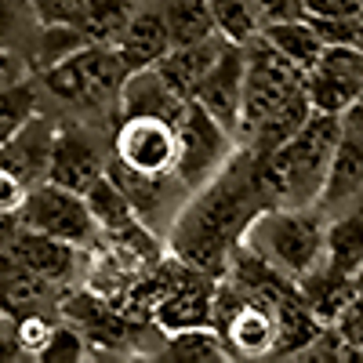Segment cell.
I'll return each mask as SVG.
<instances>
[{
    "mask_svg": "<svg viewBox=\"0 0 363 363\" xmlns=\"http://www.w3.org/2000/svg\"><path fill=\"white\" fill-rule=\"evenodd\" d=\"M265 174H262V157L255 149L240 145L233 160L200 186L189 203L182 207L167 233V251L207 277L222 280L229 272L233 251L244 244V233L255 222L258 211L272 207Z\"/></svg>",
    "mask_w": 363,
    "mask_h": 363,
    "instance_id": "cell-1",
    "label": "cell"
},
{
    "mask_svg": "<svg viewBox=\"0 0 363 363\" xmlns=\"http://www.w3.org/2000/svg\"><path fill=\"white\" fill-rule=\"evenodd\" d=\"M247 80H244V124L240 145L269 157L309 120L313 102L306 95V69L284 58L265 37L244 44Z\"/></svg>",
    "mask_w": 363,
    "mask_h": 363,
    "instance_id": "cell-2",
    "label": "cell"
},
{
    "mask_svg": "<svg viewBox=\"0 0 363 363\" xmlns=\"http://www.w3.org/2000/svg\"><path fill=\"white\" fill-rule=\"evenodd\" d=\"M338 138H342V116L313 109L309 120L280 149H272L269 157L258 153L272 200L287 203V207L320 203L330 160H335V149H338Z\"/></svg>",
    "mask_w": 363,
    "mask_h": 363,
    "instance_id": "cell-3",
    "label": "cell"
},
{
    "mask_svg": "<svg viewBox=\"0 0 363 363\" xmlns=\"http://www.w3.org/2000/svg\"><path fill=\"white\" fill-rule=\"evenodd\" d=\"M128 80V66L113 44L87 40L80 51L40 73V87L58 102L91 116H120V87Z\"/></svg>",
    "mask_w": 363,
    "mask_h": 363,
    "instance_id": "cell-4",
    "label": "cell"
},
{
    "mask_svg": "<svg viewBox=\"0 0 363 363\" xmlns=\"http://www.w3.org/2000/svg\"><path fill=\"white\" fill-rule=\"evenodd\" d=\"M323 233H327V211L320 203L313 207L272 203L255 215V222L244 233V244L255 255H262L272 269H280L284 277L301 280L323 258Z\"/></svg>",
    "mask_w": 363,
    "mask_h": 363,
    "instance_id": "cell-5",
    "label": "cell"
},
{
    "mask_svg": "<svg viewBox=\"0 0 363 363\" xmlns=\"http://www.w3.org/2000/svg\"><path fill=\"white\" fill-rule=\"evenodd\" d=\"M215 327L225 338L233 359H269L277 349V306L265 298L244 294L233 284L218 287L215 298Z\"/></svg>",
    "mask_w": 363,
    "mask_h": 363,
    "instance_id": "cell-6",
    "label": "cell"
},
{
    "mask_svg": "<svg viewBox=\"0 0 363 363\" xmlns=\"http://www.w3.org/2000/svg\"><path fill=\"white\" fill-rule=\"evenodd\" d=\"M236 149H240L236 135L225 131L196 99H189L186 113H182V120H178V164H174V174L196 193L200 186H207V182L233 160Z\"/></svg>",
    "mask_w": 363,
    "mask_h": 363,
    "instance_id": "cell-7",
    "label": "cell"
},
{
    "mask_svg": "<svg viewBox=\"0 0 363 363\" xmlns=\"http://www.w3.org/2000/svg\"><path fill=\"white\" fill-rule=\"evenodd\" d=\"M18 225L58 236V240L77 244L84 251L102 236L95 215H91V207H87V196L55 186V182H40V186L29 189V200L18 211Z\"/></svg>",
    "mask_w": 363,
    "mask_h": 363,
    "instance_id": "cell-8",
    "label": "cell"
},
{
    "mask_svg": "<svg viewBox=\"0 0 363 363\" xmlns=\"http://www.w3.org/2000/svg\"><path fill=\"white\" fill-rule=\"evenodd\" d=\"M106 174L120 186V193H124L128 203L142 215V222L153 229V233H160L164 240H167L174 218L182 215V207H186L189 196H193V189L174 171L171 174H138V171L124 167L116 157H109Z\"/></svg>",
    "mask_w": 363,
    "mask_h": 363,
    "instance_id": "cell-9",
    "label": "cell"
},
{
    "mask_svg": "<svg viewBox=\"0 0 363 363\" xmlns=\"http://www.w3.org/2000/svg\"><path fill=\"white\" fill-rule=\"evenodd\" d=\"M113 157L138 174H171L178 164V124L160 116H120Z\"/></svg>",
    "mask_w": 363,
    "mask_h": 363,
    "instance_id": "cell-10",
    "label": "cell"
},
{
    "mask_svg": "<svg viewBox=\"0 0 363 363\" xmlns=\"http://www.w3.org/2000/svg\"><path fill=\"white\" fill-rule=\"evenodd\" d=\"M306 95L313 109L342 116L363 95V51L356 44H327L306 73Z\"/></svg>",
    "mask_w": 363,
    "mask_h": 363,
    "instance_id": "cell-11",
    "label": "cell"
},
{
    "mask_svg": "<svg viewBox=\"0 0 363 363\" xmlns=\"http://www.w3.org/2000/svg\"><path fill=\"white\" fill-rule=\"evenodd\" d=\"M215 277L193 269L182 262L174 284L167 287V294L153 306V320L164 335H174V330H189V327H215Z\"/></svg>",
    "mask_w": 363,
    "mask_h": 363,
    "instance_id": "cell-12",
    "label": "cell"
},
{
    "mask_svg": "<svg viewBox=\"0 0 363 363\" xmlns=\"http://www.w3.org/2000/svg\"><path fill=\"white\" fill-rule=\"evenodd\" d=\"M244 80H247V51L244 44L225 40L222 55L215 58V66L207 69L193 95L225 131L236 135V142H240V124H244Z\"/></svg>",
    "mask_w": 363,
    "mask_h": 363,
    "instance_id": "cell-13",
    "label": "cell"
},
{
    "mask_svg": "<svg viewBox=\"0 0 363 363\" xmlns=\"http://www.w3.org/2000/svg\"><path fill=\"white\" fill-rule=\"evenodd\" d=\"M109 160L102 157V145L95 142L87 128L80 124H66L55 131V149H51V167H48V182L73 193H87L99 178H106Z\"/></svg>",
    "mask_w": 363,
    "mask_h": 363,
    "instance_id": "cell-14",
    "label": "cell"
},
{
    "mask_svg": "<svg viewBox=\"0 0 363 363\" xmlns=\"http://www.w3.org/2000/svg\"><path fill=\"white\" fill-rule=\"evenodd\" d=\"M80 251L84 247L66 244V240L48 236V233H37V229H26V225H18L4 244L8 258H15L22 269H29L33 277L48 284H69L80 272Z\"/></svg>",
    "mask_w": 363,
    "mask_h": 363,
    "instance_id": "cell-15",
    "label": "cell"
},
{
    "mask_svg": "<svg viewBox=\"0 0 363 363\" xmlns=\"http://www.w3.org/2000/svg\"><path fill=\"white\" fill-rule=\"evenodd\" d=\"M113 48H116L120 58H124L128 73L157 66L160 58L174 48V44H171V29H167V15H164L160 0H145L142 11L128 22V29L113 40Z\"/></svg>",
    "mask_w": 363,
    "mask_h": 363,
    "instance_id": "cell-16",
    "label": "cell"
},
{
    "mask_svg": "<svg viewBox=\"0 0 363 363\" xmlns=\"http://www.w3.org/2000/svg\"><path fill=\"white\" fill-rule=\"evenodd\" d=\"M51 149H55V128H51V120L40 116V113H33L4 145H0V164L11 167L18 178H26L29 186H40V182H48Z\"/></svg>",
    "mask_w": 363,
    "mask_h": 363,
    "instance_id": "cell-17",
    "label": "cell"
},
{
    "mask_svg": "<svg viewBox=\"0 0 363 363\" xmlns=\"http://www.w3.org/2000/svg\"><path fill=\"white\" fill-rule=\"evenodd\" d=\"M323 262L363 284V196L338 211H327Z\"/></svg>",
    "mask_w": 363,
    "mask_h": 363,
    "instance_id": "cell-18",
    "label": "cell"
},
{
    "mask_svg": "<svg viewBox=\"0 0 363 363\" xmlns=\"http://www.w3.org/2000/svg\"><path fill=\"white\" fill-rule=\"evenodd\" d=\"M186 106H189V99L171 91L167 80L157 73V66L128 73L124 87H120V116H160V120L178 124Z\"/></svg>",
    "mask_w": 363,
    "mask_h": 363,
    "instance_id": "cell-19",
    "label": "cell"
},
{
    "mask_svg": "<svg viewBox=\"0 0 363 363\" xmlns=\"http://www.w3.org/2000/svg\"><path fill=\"white\" fill-rule=\"evenodd\" d=\"M222 48H225V37H211V40H200V44H178L157 62V73L182 99H193L200 80L207 77V69L215 66V58L222 55Z\"/></svg>",
    "mask_w": 363,
    "mask_h": 363,
    "instance_id": "cell-20",
    "label": "cell"
},
{
    "mask_svg": "<svg viewBox=\"0 0 363 363\" xmlns=\"http://www.w3.org/2000/svg\"><path fill=\"white\" fill-rule=\"evenodd\" d=\"M294 284H298V294L306 298V306H309L327 327L342 316V309L352 301V294L363 287L359 280L345 277V272H338V269H330L323 258H320L301 280H294Z\"/></svg>",
    "mask_w": 363,
    "mask_h": 363,
    "instance_id": "cell-21",
    "label": "cell"
},
{
    "mask_svg": "<svg viewBox=\"0 0 363 363\" xmlns=\"http://www.w3.org/2000/svg\"><path fill=\"white\" fill-rule=\"evenodd\" d=\"M262 37L277 48L284 58H291L294 66L301 69H313L320 62V55H323V37L316 33V26L309 18H294V22H277V26H265L262 29Z\"/></svg>",
    "mask_w": 363,
    "mask_h": 363,
    "instance_id": "cell-22",
    "label": "cell"
},
{
    "mask_svg": "<svg viewBox=\"0 0 363 363\" xmlns=\"http://www.w3.org/2000/svg\"><path fill=\"white\" fill-rule=\"evenodd\" d=\"M160 359H178V363H225L233 359L225 338L218 335V327H189L174 330L164 342Z\"/></svg>",
    "mask_w": 363,
    "mask_h": 363,
    "instance_id": "cell-23",
    "label": "cell"
},
{
    "mask_svg": "<svg viewBox=\"0 0 363 363\" xmlns=\"http://www.w3.org/2000/svg\"><path fill=\"white\" fill-rule=\"evenodd\" d=\"M142 4L145 0H87L80 29L87 33V40L113 44L128 29V22L142 11Z\"/></svg>",
    "mask_w": 363,
    "mask_h": 363,
    "instance_id": "cell-24",
    "label": "cell"
},
{
    "mask_svg": "<svg viewBox=\"0 0 363 363\" xmlns=\"http://www.w3.org/2000/svg\"><path fill=\"white\" fill-rule=\"evenodd\" d=\"M160 4H164V15H167V29H171V44L174 48L218 37L207 0H160Z\"/></svg>",
    "mask_w": 363,
    "mask_h": 363,
    "instance_id": "cell-25",
    "label": "cell"
},
{
    "mask_svg": "<svg viewBox=\"0 0 363 363\" xmlns=\"http://www.w3.org/2000/svg\"><path fill=\"white\" fill-rule=\"evenodd\" d=\"M211 18H215L218 37H225L229 44H251L255 37H262V15H258V0H207Z\"/></svg>",
    "mask_w": 363,
    "mask_h": 363,
    "instance_id": "cell-26",
    "label": "cell"
},
{
    "mask_svg": "<svg viewBox=\"0 0 363 363\" xmlns=\"http://www.w3.org/2000/svg\"><path fill=\"white\" fill-rule=\"evenodd\" d=\"M87 44V33L80 26H37V44H33V66L37 73L58 66L62 58L80 51Z\"/></svg>",
    "mask_w": 363,
    "mask_h": 363,
    "instance_id": "cell-27",
    "label": "cell"
},
{
    "mask_svg": "<svg viewBox=\"0 0 363 363\" xmlns=\"http://www.w3.org/2000/svg\"><path fill=\"white\" fill-rule=\"evenodd\" d=\"M37 99H40V91L29 80L0 87V145H4L26 120L37 113Z\"/></svg>",
    "mask_w": 363,
    "mask_h": 363,
    "instance_id": "cell-28",
    "label": "cell"
},
{
    "mask_svg": "<svg viewBox=\"0 0 363 363\" xmlns=\"http://www.w3.org/2000/svg\"><path fill=\"white\" fill-rule=\"evenodd\" d=\"M87 356H91V342H87L84 330L77 323H58L37 359H44V363H80Z\"/></svg>",
    "mask_w": 363,
    "mask_h": 363,
    "instance_id": "cell-29",
    "label": "cell"
},
{
    "mask_svg": "<svg viewBox=\"0 0 363 363\" xmlns=\"http://www.w3.org/2000/svg\"><path fill=\"white\" fill-rule=\"evenodd\" d=\"M29 22H37L33 8L26 0H0V48H15L26 40Z\"/></svg>",
    "mask_w": 363,
    "mask_h": 363,
    "instance_id": "cell-30",
    "label": "cell"
},
{
    "mask_svg": "<svg viewBox=\"0 0 363 363\" xmlns=\"http://www.w3.org/2000/svg\"><path fill=\"white\" fill-rule=\"evenodd\" d=\"M40 26H80L87 0H26Z\"/></svg>",
    "mask_w": 363,
    "mask_h": 363,
    "instance_id": "cell-31",
    "label": "cell"
},
{
    "mask_svg": "<svg viewBox=\"0 0 363 363\" xmlns=\"http://www.w3.org/2000/svg\"><path fill=\"white\" fill-rule=\"evenodd\" d=\"M51 320L48 316H40V313H22L18 316V323H15V342L22 345V352L26 356H40V349L48 345V338H51Z\"/></svg>",
    "mask_w": 363,
    "mask_h": 363,
    "instance_id": "cell-32",
    "label": "cell"
},
{
    "mask_svg": "<svg viewBox=\"0 0 363 363\" xmlns=\"http://www.w3.org/2000/svg\"><path fill=\"white\" fill-rule=\"evenodd\" d=\"M29 189L33 186L26 178H18L11 167L0 164V218H18V211L29 200Z\"/></svg>",
    "mask_w": 363,
    "mask_h": 363,
    "instance_id": "cell-33",
    "label": "cell"
},
{
    "mask_svg": "<svg viewBox=\"0 0 363 363\" xmlns=\"http://www.w3.org/2000/svg\"><path fill=\"white\" fill-rule=\"evenodd\" d=\"M338 330V338L349 345V349H356L359 356H363V287L352 294V301L342 309V316L330 323Z\"/></svg>",
    "mask_w": 363,
    "mask_h": 363,
    "instance_id": "cell-34",
    "label": "cell"
},
{
    "mask_svg": "<svg viewBox=\"0 0 363 363\" xmlns=\"http://www.w3.org/2000/svg\"><path fill=\"white\" fill-rule=\"evenodd\" d=\"M258 15L265 26L306 18V0H258Z\"/></svg>",
    "mask_w": 363,
    "mask_h": 363,
    "instance_id": "cell-35",
    "label": "cell"
},
{
    "mask_svg": "<svg viewBox=\"0 0 363 363\" xmlns=\"http://www.w3.org/2000/svg\"><path fill=\"white\" fill-rule=\"evenodd\" d=\"M29 80V62L15 48H0V87H11Z\"/></svg>",
    "mask_w": 363,
    "mask_h": 363,
    "instance_id": "cell-36",
    "label": "cell"
},
{
    "mask_svg": "<svg viewBox=\"0 0 363 363\" xmlns=\"http://www.w3.org/2000/svg\"><path fill=\"white\" fill-rule=\"evenodd\" d=\"M356 0H306V18H352Z\"/></svg>",
    "mask_w": 363,
    "mask_h": 363,
    "instance_id": "cell-37",
    "label": "cell"
},
{
    "mask_svg": "<svg viewBox=\"0 0 363 363\" xmlns=\"http://www.w3.org/2000/svg\"><path fill=\"white\" fill-rule=\"evenodd\" d=\"M26 352H22V345L15 342V335H8V330H0V363H15V359H22Z\"/></svg>",
    "mask_w": 363,
    "mask_h": 363,
    "instance_id": "cell-38",
    "label": "cell"
},
{
    "mask_svg": "<svg viewBox=\"0 0 363 363\" xmlns=\"http://www.w3.org/2000/svg\"><path fill=\"white\" fill-rule=\"evenodd\" d=\"M356 48L363 51V26H359V37H356Z\"/></svg>",
    "mask_w": 363,
    "mask_h": 363,
    "instance_id": "cell-39",
    "label": "cell"
},
{
    "mask_svg": "<svg viewBox=\"0 0 363 363\" xmlns=\"http://www.w3.org/2000/svg\"><path fill=\"white\" fill-rule=\"evenodd\" d=\"M356 11H359V18H363V0H356Z\"/></svg>",
    "mask_w": 363,
    "mask_h": 363,
    "instance_id": "cell-40",
    "label": "cell"
}]
</instances>
